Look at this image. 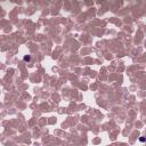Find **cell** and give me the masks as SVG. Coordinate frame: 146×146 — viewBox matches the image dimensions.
Returning a JSON list of instances; mask_svg holds the SVG:
<instances>
[{"label": "cell", "mask_w": 146, "mask_h": 146, "mask_svg": "<svg viewBox=\"0 0 146 146\" xmlns=\"http://www.w3.org/2000/svg\"><path fill=\"white\" fill-rule=\"evenodd\" d=\"M24 61H25V62H30V61H31V56H30V55H26V56H24Z\"/></svg>", "instance_id": "obj_1"}, {"label": "cell", "mask_w": 146, "mask_h": 146, "mask_svg": "<svg viewBox=\"0 0 146 146\" xmlns=\"http://www.w3.org/2000/svg\"><path fill=\"white\" fill-rule=\"evenodd\" d=\"M139 141H141V142H142V143H144V142H145V138H144V137H142V138H141V139H139Z\"/></svg>", "instance_id": "obj_2"}]
</instances>
